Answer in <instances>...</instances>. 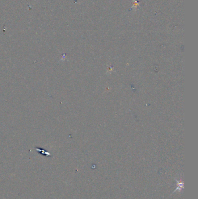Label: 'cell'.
Wrapping results in <instances>:
<instances>
[{
  "label": "cell",
  "instance_id": "cell-1",
  "mask_svg": "<svg viewBox=\"0 0 198 199\" xmlns=\"http://www.w3.org/2000/svg\"><path fill=\"white\" fill-rule=\"evenodd\" d=\"M174 179H175V181H176L177 187V188L174 190V191L172 192V194L174 193L175 192H177V191L179 192L180 193H181V192H183L184 188V182H183V179L181 178L180 180H178L176 178H174Z\"/></svg>",
  "mask_w": 198,
  "mask_h": 199
}]
</instances>
